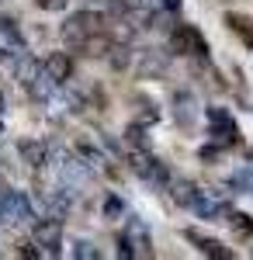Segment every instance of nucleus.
<instances>
[{
    "label": "nucleus",
    "instance_id": "obj_13",
    "mask_svg": "<svg viewBox=\"0 0 253 260\" xmlns=\"http://www.w3.org/2000/svg\"><path fill=\"white\" fill-rule=\"evenodd\" d=\"M45 70H49L56 80H66V73H70V62L59 56V59H49V62H45Z\"/></svg>",
    "mask_w": 253,
    "mask_h": 260
},
{
    "label": "nucleus",
    "instance_id": "obj_10",
    "mask_svg": "<svg viewBox=\"0 0 253 260\" xmlns=\"http://www.w3.org/2000/svg\"><path fill=\"white\" fill-rule=\"evenodd\" d=\"M45 153H49V149H45L42 142H21V156L31 163V167H42V163H45Z\"/></svg>",
    "mask_w": 253,
    "mask_h": 260
},
{
    "label": "nucleus",
    "instance_id": "obj_7",
    "mask_svg": "<svg viewBox=\"0 0 253 260\" xmlns=\"http://www.w3.org/2000/svg\"><path fill=\"white\" fill-rule=\"evenodd\" d=\"M0 52L7 56H24V39H21L18 24L7 18H0Z\"/></svg>",
    "mask_w": 253,
    "mask_h": 260
},
{
    "label": "nucleus",
    "instance_id": "obj_3",
    "mask_svg": "<svg viewBox=\"0 0 253 260\" xmlns=\"http://www.w3.org/2000/svg\"><path fill=\"white\" fill-rule=\"evenodd\" d=\"M94 31H98V18H94V14H73V18L62 24V39L73 42V45L87 42Z\"/></svg>",
    "mask_w": 253,
    "mask_h": 260
},
{
    "label": "nucleus",
    "instance_id": "obj_14",
    "mask_svg": "<svg viewBox=\"0 0 253 260\" xmlns=\"http://www.w3.org/2000/svg\"><path fill=\"white\" fill-rule=\"evenodd\" d=\"M39 4H42V7H49V11H52V7H56V11H59V7H62L66 0H39Z\"/></svg>",
    "mask_w": 253,
    "mask_h": 260
},
{
    "label": "nucleus",
    "instance_id": "obj_9",
    "mask_svg": "<svg viewBox=\"0 0 253 260\" xmlns=\"http://www.w3.org/2000/svg\"><path fill=\"white\" fill-rule=\"evenodd\" d=\"M136 174L146 180H153V184H167V174H163V167L156 160H149V156H139L136 160Z\"/></svg>",
    "mask_w": 253,
    "mask_h": 260
},
{
    "label": "nucleus",
    "instance_id": "obj_8",
    "mask_svg": "<svg viewBox=\"0 0 253 260\" xmlns=\"http://www.w3.org/2000/svg\"><path fill=\"white\" fill-rule=\"evenodd\" d=\"M208 125H212V136H215V139L236 142V121L229 118L222 108H212V111H208Z\"/></svg>",
    "mask_w": 253,
    "mask_h": 260
},
{
    "label": "nucleus",
    "instance_id": "obj_2",
    "mask_svg": "<svg viewBox=\"0 0 253 260\" xmlns=\"http://www.w3.org/2000/svg\"><path fill=\"white\" fill-rule=\"evenodd\" d=\"M0 219H7V222H31V219H35V208H31V201L24 198L21 191H4V194H0Z\"/></svg>",
    "mask_w": 253,
    "mask_h": 260
},
{
    "label": "nucleus",
    "instance_id": "obj_11",
    "mask_svg": "<svg viewBox=\"0 0 253 260\" xmlns=\"http://www.w3.org/2000/svg\"><path fill=\"white\" fill-rule=\"evenodd\" d=\"M73 257H77V260H83V257H87V260H98L101 253L94 250V243H87V240H77V243H73Z\"/></svg>",
    "mask_w": 253,
    "mask_h": 260
},
{
    "label": "nucleus",
    "instance_id": "obj_1",
    "mask_svg": "<svg viewBox=\"0 0 253 260\" xmlns=\"http://www.w3.org/2000/svg\"><path fill=\"white\" fill-rule=\"evenodd\" d=\"M18 77H21V87H24L31 98H39V101H52V98H56L59 80L49 73V70H45V62H39V59H21Z\"/></svg>",
    "mask_w": 253,
    "mask_h": 260
},
{
    "label": "nucleus",
    "instance_id": "obj_6",
    "mask_svg": "<svg viewBox=\"0 0 253 260\" xmlns=\"http://www.w3.org/2000/svg\"><path fill=\"white\" fill-rule=\"evenodd\" d=\"M170 45H174V52H184V56H201L205 52V42H201V35H198L195 28H177L174 35H170Z\"/></svg>",
    "mask_w": 253,
    "mask_h": 260
},
{
    "label": "nucleus",
    "instance_id": "obj_5",
    "mask_svg": "<svg viewBox=\"0 0 253 260\" xmlns=\"http://www.w3.org/2000/svg\"><path fill=\"white\" fill-rule=\"evenodd\" d=\"M31 240H35V246H42V250H49V253H59L62 229H59V222H56V219L35 222V225H31Z\"/></svg>",
    "mask_w": 253,
    "mask_h": 260
},
{
    "label": "nucleus",
    "instance_id": "obj_4",
    "mask_svg": "<svg viewBox=\"0 0 253 260\" xmlns=\"http://www.w3.org/2000/svg\"><path fill=\"white\" fill-rule=\"evenodd\" d=\"M187 208L195 212L198 219H222L226 215V201L215 198V194H208V191H195V198L187 201Z\"/></svg>",
    "mask_w": 253,
    "mask_h": 260
},
{
    "label": "nucleus",
    "instance_id": "obj_12",
    "mask_svg": "<svg viewBox=\"0 0 253 260\" xmlns=\"http://www.w3.org/2000/svg\"><path fill=\"white\" fill-rule=\"evenodd\" d=\"M233 184H236V187H243L246 194H253V167H243V170L233 177Z\"/></svg>",
    "mask_w": 253,
    "mask_h": 260
}]
</instances>
